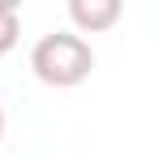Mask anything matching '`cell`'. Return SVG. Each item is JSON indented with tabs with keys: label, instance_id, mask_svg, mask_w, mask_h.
I'll use <instances>...</instances> for the list:
<instances>
[{
	"label": "cell",
	"instance_id": "277c9868",
	"mask_svg": "<svg viewBox=\"0 0 159 159\" xmlns=\"http://www.w3.org/2000/svg\"><path fill=\"white\" fill-rule=\"evenodd\" d=\"M0 138H4V107H0Z\"/></svg>",
	"mask_w": 159,
	"mask_h": 159
},
{
	"label": "cell",
	"instance_id": "7a4b0ae2",
	"mask_svg": "<svg viewBox=\"0 0 159 159\" xmlns=\"http://www.w3.org/2000/svg\"><path fill=\"white\" fill-rule=\"evenodd\" d=\"M120 0H69V22L73 34H103L120 22Z\"/></svg>",
	"mask_w": 159,
	"mask_h": 159
},
{
	"label": "cell",
	"instance_id": "3957f363",
	"mask_svg": "<svg viewBox=\"0 0 159 159\" xmlns=\"http://www.w3.org/2000/svg\"><path fill=\"white\" fill-rule=\"evenodd\" d=\"M22 34V17H17V0H0V56H9L17 48Z\"/></svg>",
	"mask_w": 159,
	"mask_h": 159
},
{
	"label": "cell",
	"instance_id": "6da1fadb",
	"mask_svg": "<svg viewBox=\"0 0 159 159\" xmlns=\"http://www.w3.org/2000/svg\"><path fill=\"white\" fill-rule=\"evenodd\" d=\"M90 69H95V48L73 30H52L30 48V73L52 90L82 86L90 78Z\"/></svg>",
	"mask_w": 159,
	"mask_h": 159
}]
</instances>
